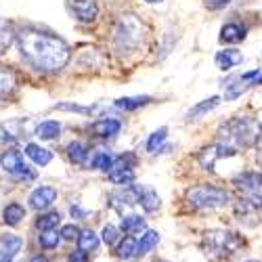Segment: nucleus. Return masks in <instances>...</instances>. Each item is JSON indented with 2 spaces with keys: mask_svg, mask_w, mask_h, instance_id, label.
<instances>
[{
  "mask_svg": "<svg viewBox=\"0 0 262 262\" xmlns=\"http://www.w3.org/2000/svg\"><path fill=\"white\" fill-rule=\"evenodd\" d=\"M15 38H17L21 57L38 72L57 74L70 63V57H72L70 45L51 32L26 28V30H19Z\"/></svg>",
  "mask_w": 262,
  "mask_h": 262,
  "instance_id": "nucleus-1",
  "label": "nucleus"
},
{
  "mask_svg": "<svg viewBox=\"0 0 262 262\" xmlns=\"http://www.w3.org/2000/svg\"><path fill=\"white\" fill-rule=\"evenodd\" d=\"M258 126L254 120L250 118H235L231 122H227L221 130H218V141L231 145V147H250L256 143L258 137Z\"/></svg>",
  "mask_w": 262,
  "mask_h": 262,
  "instance_id": "nucleus-2",
  "label": "nucleus"
},
{
  "mask_svg": "<svg viewBox=\"0 0 262 262\" xmlns=\"http://www.w3.org/2000/svg\"><path fill=\"white\" fill-rule=\"evenodd\" d=\"M187 202L195 210H216L225 208L231 202V195L227 189L216 185H198L187 191Z\"/></svg>",
  "mask_w": 262,
  "mask_h": 262,
  "instance_id": "nucleus-3",
  "label": "nucleus"
},
{
  "mask_svg": "<svg viewBox=\"0 0 262 262\" xmlns=\"http://www.w3.org/2000/svg\"><path fill=\"white\" fill-rule=\"evenodd\" d=\"M143 40V26L135 15H122L114 30V42L120 53H133Z\"/></svg>",
  "mask_w": 262,
  "mask_h": 262,
  "instance_id": "nucleus-4",
  "label": "nucleus"
},
{
  "mask_svg": "<svg viewBox=\"0 0 262 262\" xmlns=\"http://www.w3.org/2000/svg\"><path fill=\"white\" fill-rule=\"evenodd\" d=\"M204 242H206V250L210 254H214L216 258H227L242 248L244 239L231 231H208Z\"/></svg>",
  "mask_w": 262,
  "mask_h": 262,
  "instance_id": "nucleus-5",
  "label": "nucleus"
},
{
  "mask_svg": "<svg viewBox=\"0 0 262 262\" xmlns=\"http://www.w3.org/2000/svg\"><path fill=\"white\" fill-rule=\"evenodd\" d=\"M233 183L252 208L262 210V172H242L233 179Z\"/></svg>",
  "mask_w": 262,
  "mask_h": 262,
  "instance_id": "nucleus-6",
  "label": "nucleus"
},
{
  "mask_svg": "<svg viewBox=\"0 0 262 262\" xmlns=\"http://www.w3.org/2000/svg\"><path fill=\"white\" fill-rule=\"evenodd\" d=\"M0 166L15 181H32L36 177V172L24 162V156L17 149H7L0 156Z\"/></svg>",
  "mask_w": 262,
  "mask_h": 262,
  "instance_id": "nucleus-7",
  "label": "nucleus"
},
{
  "mask_svg": "<svg viewBox=\"0 0 262 262\" xmlns=\"http://www.w3.org/2000/svg\"><path fill=\"white\" fill-rule=\"evenodd\" d=\"M237 154V149L235 147H231V145H225V143H214V145H210V147H204L202 151H200V164H202V168L204 170H214V164L221 160V158H231V156H235Z\"/></svg>",
  "mask_w": 262,
  "mask_h": 262,
  "instance_id": "nucleus-8",
  "label": "nucleus"
},
{
  "mask_svg": "<svg viewBox=\"0 0 262 262\" xmlns=\"http://www.w3.org/2000/svg\"><path fill=\"white\" fill-rule=\"evenodd\" d=\"M68 11L80 24H93L99 17L97 0H68Z\"/></svg>",
  "mask_w": 262,
  "mask_h": 262,
  "instance_id": "nucleus-9",
  "label": "nucleus"
},
{
  "mask_svg": "<svg viewBox=\"0 0 262 262\" xmlns=\"http://www.w3.org/2000/svg\"><path fill=\"white\" fill-rule=\"evenodd\" d=\"M28 202H30V206L34 210H49L57 202V189L55 187H47V185L36 187L30 193V200Z\"/></svg>",
  "mask_w": 262,
  "mask_h": 262,
  "instance_id": "nucleus-10",
  "label": "nucleus"
},
{
  "mask_svg": "<svg viewBox=\"0 0 262 262\" xmlns=\"http://www.w3.org/2000/svg\"><path fill=\"white\" fill-rule=\"evenodd\" d=\"M93 135L97 139H114L120 135V130H122V122L116 120V118H101L93 124Z\"/></svg>",
  "mask_w": 262,
  "mask_h": 262,
  "instance_id": "nucleus-11",
  "label": "nucleus"
},
{
  "mask_svg": "<svg viewBox=\"0 0 262 262\" xmlns=\"http://www.w3.org/2000/svg\"><path fill=\"white\" fill-rule=\"evenodd\" d=\"M24 246V239L19 235H13V233H5L0 237V262H11L17 252Z\"/></svg>",
  "mask_w": 262,
  "mask_h": 262,
  "instance_id": "nucleus-12",
  "label": "nucleus"
},
{
  "mask_svg": "<svg viewBox=\"0 0 262 262\" xmlns=\"http://www.w3.org/2000/svg\"><path fill=\"white\" fill-rule=\"evenodd\" d=\"M246 28L242 24H235V21H231V24H225L221 28V36H218V40H221V45H239V42L246 40Z\"/></svg>",
  "mask_w": 262,
  "mask_h": 262,
  "instance_id": "nucleus-13",
  "label": "nucleus"
},
{
  "mask_svg": "<svg viewBox=\"0 0 262 262\" xmlns=\"http://www.w3.org/2000/svg\"><path fill=\"white\" fill-rule=\"evenodd\" d=\"M214 61H216V68L218 70L229 72V70L237 68V65L244 61V55H242V51H237V49H225V51H218L216 53Z\"/></svg>",
  "mask_w": 262,
  "mask_h": 262,
  "instance_id": "nucleus-14",
  "label": "nucleus"
},
{
  "mask_svg": "<svg viewBox=\"0 0 262 262\" xmlns=\"http://www.w3.org/2000/svg\"><path fill=\"white\" fill-rule=\"evenodd\" d=\"M17 91V76L13 70L0 65V99H7Z\"/></svg>",
  "mask_w": 262,
  "mask_h": 262,
  "instance_id": "nucleus-15",
  "label": "nucleus"
},
{
  "mask_svg": "<svg viewBox=\"0 0 262 262\" xmlns=\"http://www.w3.org/2000/svg\"><path fill=\"white\" fill-rule=\"evenodd\" d=\"M149 103H154V97L141 95V97H122L114 105H116V109H120V112H137V109H141Z\"/></svg>",
  "mask_w": 262,
  "mask_h": 262,
  "instance_id": "nucleus-16",
  "label": "nucleus"
},
{
  "mask_svg": "<svg viewBox=\"0 0 262 262\" xmlns=\"http://www.w3.org/2000/svg\"><path fill=\"white\" fill-rule=\"evenodd\" d=\"M65 156L68 160L76 166H84L86 160H89V147H86L82 141H72L68 147H65Z\"/></svg>",
  "mask_w": 262,
  "mask_h": 262,
  "instance_id": "nucleus-17",
  "label": "nucleus"
},
{
  "mask_svg": "<svg viewBox=\"0 0 262 262\" xmlns=\"http://www.w3.org/2000/svg\"><path fill=\"white\" fill-rule=\"evenodd\" d=\"M218 103H221V97H210V99H204L200 101L198 105H193L189 112H187V122H193V120H200L202 116L210 114L212 109L218 107Z\"/></svg>",
  "mask_w": 262,
  "mask_h": 262,
  "instance_id": "nucleus-18",
  "label": "nucleus"
},
{
  "mask_svg": "<svg viewBox=\"0 0 262 262\" xmlns=\"http://www.w3.org/2000/svg\"><path fill=\"white\" fill-rule=\"evenodd\" d=\"M36 137L40 141H55L61 137V122L57 120H47V122H40L36 126Z\"/></svg>",
  "mask_w": 262,
  "mask_h": 262,
  "instance_id": "nucleus-19",
  "label": "nucleus"
},
{
  "mask_svg": "<svg viewBox=\"0 0 262 262\" xmlns=\"http://www.w3.org/2000/svg\"><path fill=\"white\" fill-rule=\"evenodd\" d=\"M26 156H28L36 166H47V164H51V160H53L51 151L45 149V147H40L38 143H28V145H26Z\"/></svg>",
  "mask_w": 262,
  "mask_h": 262,
  "instance_id": "nucleus-20",
  "label": "nucleus"
},
{
  "mask_svg": "<svg viewBox=\"0 0 262 262\" xmlns=\"http://www.w3.org/2000/svg\"><path fill=\"white\" fill-rule=\"evenodd\" d=\"M24 218H26V208L21 206V204L11 202L9 206H5V210H3V221H5V225L17 227L21 221H24Z\"/></svg>",
  "mask_w": 262,
  "mask_h": 262,
  "instance_id": "nucleus-21",
  "label": "nucleus"
},
{
  "mask_svg": "<svg viewBox=\"0 0 262 262\" xmlns=\"http://www.w3.org/2000/svg\"><path fill=\"white\" fill-rule=\"evenodd\" d=\"M114 160H116V156H112L109 151L97 149L93 154V158H91V168L101 170V172H109V170H112V166H114Z\"/></svg>",
  "mask_w": 262,
  "mask_h": 262,
  "instance_id": "nucleus-22",
  "label": "nucleus"
},
{
  "mask_svg": "<svg viewBox=\"0 0 262 262\" xmlns=\"http://www.w3.org/2000/svg\"><path fill=\"white\" fill-rule=\"evenodd\" d=\"M160 244V233L158 231H145V235H141V239L137 242V256H145Z\"/></svg>",
  "mask_w": 262,
  "mask_h": 262,
  "instance_id": "nucleus-23",
  "label": "nucleus"
},
{
  "mask_svg": "<svg viewBox=\"0 0 262 262\" xmlns=\"http://www.w3.org/2000/svg\"><path fill=\"white\" fill-rule=\"evenodd\" d=\"M166 139H168V128L166 126H162V128H158L156 133H151L149 135V139H147V145H145V149H147V154H151V156H156L158 151L162 149V145L166 143Z\"/></svg>",
  "mask_w": 262,
  "mask_h": 262,
  "instance_id": "nucleus-24",
  "label": "nucleus"
},
{
  "mask_svg": "<svg viewBox=\"0 0 262 262\" xmlns=\"http://www.w3.org/2000/svg\"><path fill=\"white\" fill-rule=\"evenodd\" d=\"M107 174H109V181H112L114 185H120V187H128L135 181V170L133 168H112Z\"/></svg>",
  "mask_w": 262,
  "mask_h": 262,
  "instance_id": "nucleus-25",
  "label": "nucleus"
},
{
  "mask_svg": "<svg viewBox=\"0 0 262 262\" xmlns=\"http://www.w3.org/2000/svg\"><path fill=\"white\" fill-rule=\"evenodd\" d=\"M145 229V218H141L139 214H128L122 218V231L128 235H135L141 233Z\"/></svg>",
  "mask_w": 262,
  "mask_h": 262,
  "instance_id": "nucleus-26",
  "label": "nucleus"
},
{
  "mask_svg": "<svg viewBox=\"0 0 262 262\" xmlns=\"http://www.w3.org/2000/svg\"><path fill=\"white\" fill-rule=\"evenodd\" d=\"M139 204L143 206L145 212H158L160 210V195L156 191H151V189H143Z\"/></svg>",
  "mask_w": 262,
  "mask_h": 262,
  "instance_id": "nucleus-27",
  "label": "nucleus"
},
{
  "mask_svg": "<svg viewBox=\"0 0 262 262\" xmlns=\"http://www.w3.org/2000/svg\"><path fill=\"white\" fill-rule=\"evenodd\" d=\"M118 258L122 260H130V258H135L137 256V239L135 237H124L120 246H118Z\"/></svg>",
  "mask_w": 262,
  "mask_h": 262,
  "instance_id": "nucleus-28",
  "label": "nucleus"
},
{
  "mask_svg": "<svg viewBox=\"0 0 262 262\" xmlns=\"http://www.w3.org/2000/svg\"><path fill=\"white\" fill-rule=\"evenodd\" d=\"M61 223V216L59 212H47V214H42L38 221H36V229L38 231H49V229H57Z\"/></svg>",
  "mask_w": 262,
  "mask_h": 262,
  "instance_id": "nucleus-29",
  "label": "nucleus"
},
{
  "mask_svg": "<svg viewBox=\"0 0 262 262\" xmlns=\"http://www.w3.org/2000/svg\"><path fill=\"white\" fill-rule=\"evenodd\" d=\"M78 246H80V250L82 252H95L97 248H99V237L93 233V231H84V233H80V237H78Z\"/></svg>",
  "mask_w": 262,
  "mask_h": 262,
  "instance_id": "nucleus-30",
  "label": "nucleus"
},
{
  "mask_svg": "<svg viewBox=\"0 0 262 262\" xmlns=\"http://www.w3.org/2000/svg\"><path fill=\"white\" fill-rule=\"evenodd\" d=\"M59 239H61V235L57 233V229H49V231H42L40 233L38 242H40V246L45 248V250H53V248L59 246Z\"/></svg>",
  "mask_w": 262,
  "mask_h": 262,
  "instance_id": "nucleus-31",
  "label": "nucleus"
},
{
  "mask_svg": "<svg viewBox=\"0 0 262 262\" xmlns=\"http://www.w3.org/2000/svg\"><path fill=\"white\" fill-rule=\"evenodd\" d=\"M55 109H59V112H74V114H82V116H91L95 112V105L86 107V105H78V103H57Z\"/></svg>",
  "mask_w": 262,
  "mask_h": 262,
  "instance_id": "nucleus-32",
  "label": "nucleus"
},
{
  "mask_svg": "<svg viewBox=\"0 0 262 262\" xmlns=\"http://www.w3.org/2000/svg\"><path fill=\"white\" fill-rule=\"evenodd\" d=\"M13 38H15V34H13V30H11V26L7 24L5 19H0V55H3V53L11 47Z\"/></svg>",
  "mask_w": 262,
  "mask_h": 262,
  "instance_id": "nucleus-33",
  "label": "nucleus"
},
{
  "mask_svg": "<svg viewBox=\"0 0 262 262\" xmlns=\"http://www.w3.org/2000/svg\"><path fill=\"white\" fill-rule=\"evenodd\" d=\"M103 242H105V246H116L118 242H120V231L114 227V225H105L103 227Z\"/></svg>",
  "mask_w": 262,
  "mask_h": 262,
  "instance_id": "nucleus-34",
  "label": "nucleus"
},
{
  "mask_svg": "<svg viewBox=\"0 0 262 262\" xmlns=\"http://www.w3.org/2000/svg\"><path fill=\"white\" fill-rule=\"evenodd\" d=\"M59 235H63V239H68V242H74V239L80 237V229L76 225H65Z\"/></svg>",
  "mask_w": 262,
  "mask_h": 262,
  "instance_id": "nucleus-35",
  "label": "nucleus"
},
{
  "mask_svg": "<svg viewBox=\"0 0 262 262\" xmlns=\"http://www.w3.org/2000/svg\"><path fill=\"white\" fill-rule=\"evenodd\" d=\"M204 5L208 11H223L231 5V0H204Z\"/></svg>",
  "mask_w": 262,
  "mask_h": 262,
  "instance_id": "nucleus-36",
  "label": "nucleus"
},
{
  "mask_svg": "<svg viewBox=\"0 0 262 262\" xmlns=\"http://www.w3.org/2000/svg\"><path fill=\"white\" fill-rule=\"evenodd\" d=\"M68 262H89V254L82 252V250H76V252H72V254H70Z\"/></svg>",
  "mask_w": 262,
  "mask_h": 262,
  "instance_id": "nucleus-37",
  "label": "nucleus"
},
{
  "mask_svg": "<svg viewBox=\"0 0 262 262\" xmlns=\"http://www.w3.org/2000/svg\"><path fill=\"white\" fill-rule=\"evenodd\" d=\"M70 214H72V218H76V221H84V218L89 216V214H86V210H82L78 204H74V206L70 208Z\"/></svg>",
  "mask_w": 262,
  "mask_h": 262,
  "instance_id": "nucleus-38",
  "label": "nucleus"
},
{
  "mask_svg": "<svg viewBox=\"0 0 262 262\" xmlns=\"http://www.w3.org/2000/svg\"><path fill=\"white\" fill-rule=\"evenodd\" d=\"M0 143H9V145L15 143V137L7 130V124H5V126H0Z\"/></svg>",
  "mask_w": 262,
  "mask_h": 262,
  "instance_id": "nucleus-39",
  "label": "nucleus"
},
{
  "mask_svg": "<svg viewBox=\"0 0 262 262\" xmlns=\"http://www.w3.org/2000/svg\"><path fill=\"white\" fill-rule=\"evenodd\" d=\"M256 147L262 151V128L258 130V137H256Z\"/></svg>",
  "mask_w": 262,
  "mask_h": 262,
  "instance_id": "nucleus-40",
  "label": "nucleus"
},
{
  "mask_svg": "<svg viewBox=\"0 0 262 262\" xmlns=\"http://www.w3.org/2000/svg\"><path fill=\"white\" fill-rule=\"evenodd\" d=\"M30 262H49V260H47L45 256H40V254H38V256H32V260H30Z\"/></svg>",
  "mask_w": 262,
  "mask_h": 262,
  "instance_id": "nucleus-41",
  "label": "nucleus"
},
{
  "mask_svg": "<svg viewBox=\"0 0 262 262\" xmlns=\"http://www.w3.org/2000/svg\"><path fill=\"white\" fill-rule=\"evenodd\" d=\"M145 3H149V5H158V3H164V0H145Z\"/></svg>",
  "mask_w": 262,
  "mask_h": 262,
  "instance_id": "nucleus-42",
  "label": "nucleus"
},
{
  "mask_svg": "<svg viewBox=\"0 0 262 262\" xmlns=\"http://www.w3.org/2000/svg\"><path fill=\"white\" fill-rule=\"evenodd\" d=\"M252 262H256V260H252Z\"/></svg>",
  "mask_w": 262,
  "mask_h": 262,
  "instance_id": "nucleus-43",
  "label": "nucleus"
}]
</instances>
